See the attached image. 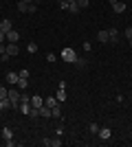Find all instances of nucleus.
Returning <instances> with one entry per match:
<instances>
[{
  "label": "nucleus",
  "mask_w": 132,
  "mask_h": 147,
  "mask_svg": "<svg viewBox=\"0 0 132 147\" xmlns=\"http://www.w3.org/2000/svg\"><path fill=\"white\" fill-rule=\"evenodd\" d=\"M60 57H62L64 61H68V64H75V59H77V53H75L73 49H68V46H66V49H62Z\"/></svg>",
  "instance_id": "f257e3e1"
},
{
  "label": "nucleus",
  "mask_w": 132,
  "mask_h": 147,
  "mask_svg": "<svg viewBox=\"0 0 132 147\" xmlns=\"http://www.w3.org/2000/svg\"><path fill=\"white\" fill-rule=\"evenodd\" d=\"M7 99H9V103H11L13 110H18V103H20V90L11 88V90H9V94H7Z\"/></svg>",
  "instance_id": "f03ea898"
},
{
  "label": "nucleus",
  "mask_w": 132,
  "mask_h": 147,
  "mask_svg": "<svg viewBox=\"0 0 132 147\" xmlns=\"http://www.w3.org/2000/svg\"><path fill=\"white\" fill-rule=\"evenodd\" d=\"M35 9H38V7L33 5V2H24V0L18 2V11L20 13H35Z\"/></svg>",
  "instance_id": "7ed1b4c3"
},
{
  "label": "nucleus",
  "mask_w": 132,
  "mask_h": 147,
  "mask_svg": "<svg viewBox=\"0 0 132 147\" xmlns=\"http://www.w3.org/2000/svg\"><path fill=\"white\" fill-rule=\"evenodd\" d=\"M55 97H57V101H60V103H62V101H66V84H64V81H60Z\"/></svg>",
  "instance_id": "20e7f679"
},
{
  "label": "nucleus",
  "mask_w": 132,
  "mask_h": 147,
  "mask_svg": "<svg viewBox=\"0 0 132 147\" xmlns=\"http://www.w3.org/2000/svg\"><path fill=\"white\" fill-rule=\"evenodd\" d=\"M7 42H11V44H18L20 42V33L16 29H11L9 33H7Z\"/></svg>",
  "instance_id": "39448f33"
},
{
  "label": "nucleus",
  "mask_w": 132,
  "mask_h": 147,
  "mask_svg": "<svg viewBox=\"0 0 132 147\" xmlns=\"http://www.w3.org/2000/svg\"><path fill=\"white\" fill-rule=\"evenodd\" d=\"M44 145H46V147H60V145H62V141H60V136H55V138H44Z\"/></svg>",
  "instance_id": "423d86ee"
},
{
  "label": "nucleus",
  "mask_w": 132,
  "mask_h": 147,
  "mask_svg": "<svg viewBox=\"0 0 132 147\" xmlns=\"http://www.w3.org/2000/svg\"><path fill=\"white\" fill-rule=\"evenodd\" d=\"M18 53H20V46H18V44H11V42L7 44V55H9V57H11V55L16 57Z\"/></svg>",
  "instance_id": "0eeeda50"
},
{
  "label": "nucleus",
  "mask_w": 132,
  "mask_h": 147,
  "mask_svg": "<svg viewBox=\"0 0 132 147\" xmlns=\"http://www.w3.org/2000/svg\"><path fill=\"white\" fill-rule=\"evenodd\" d=\"M20 79V75L16 73V70H11V73H7V84H11V86H16Z\"/></svg>",
  "instance_id": "6e6552de"
},
{
  "label": "nucleus",
  "mask_w": 132,
  "mask_h": 147,
  "mask_svg": "<svg viewBox=\"0 0 132 147\" xmlns=\"http://www.w3.org/2000/svg\"><path fill=\"white\" fill-rule=\"evenodd\" d=\"M97 136H99L101 141H108V138L112 136V132H110V127H101L99 132H97Z\"/></svg>",
  "instance_id": "1a4fd4ad"
},
{
  "label": "nucleus",
  "mask_w": 132,
  "mask_h": 147,
  "mask_svg": "<svg viewBox=\"0 0 132 147\" xmlns=\"http://www.w3.org/2000/svg\"><path fill=\"white\" fill-rule=\"evenodd\" d=\"M108 37H110V44H114V42H119V31L114 29H108Z\"/></svg>",
  "instance_id": "9d476101"
},
{
  "label": "nucleus",
  "mask_w": 132,
  "mask_h": 147,
  "mask_svg": "<svg viewBox=\"0 0 132 147\" xmlns=\"http://www.w3.org/2000/svg\"><path fill=\"white\" fill-rule=\"evenodd\" d=\"M42 105H44V99L40 97V94L31 97V108H42Z\"/></svg>",
  "instance_id": "9b49d317"
},
{
  "label": "nucleus",
  "mask_w": 132,
  "mask_h": 147,
  "mask_svg": "<svg viewBox=\"0 0 132 147\" xmlns=\"http://www.w3.org/2000/svg\"><path fill=\"white\" fill-rule=\"evenodd\" d=\"M11 29H13L11 20H0V31H5V33H9Z\"/></svg>",
  "instance_id": "f8f14e48"
},
{
  "label": "nucleus",
  "mask_w": 132,
  "mask_h": 147,
  "mask_svg": "<svg viewBox=\"0 0 132 147\" xmlns=\"http://www.w3.org/2000/svg\"><path fill=\"white\" fill-rule=\"evenodd\" d=\"M97 40H99L101 44H108V42H110V37H108V31H99V33H97Z\"/></svg>",
  "instance_id": "ddd939ff"
},
{
  "label": "nucleus",
  "mask_w": 132,
  "mask_h": 147,
  "mask_svg": "<svg viewBox=\"0 0 132 147\" xmlns=\"http://www.w3.org/2000/svg\"><path fill=\"white\" fill-rule=\"evenodd\" d=\"M0 134H2V138H5V141H11V138H13L11 127H2V132H0Z\"/></svg>",
  "instance_id": "4468645a"
},
{
  "label": "nucleus",
  "mask_w": 132,
  "mask_h": 147,
  "mask_svg": "<svg viewBox=\"0 0 132 147\" xmlns=\"http://www.w3.org/2000/svg\"><path fill=\"white\" fill-rule=\"evenodd\" d=\"M57 103H60V101H57V97H49V99H44V105H49V108H55Z\"/></svg>",
  "instance_id": "2eb2a0df"
},
{
  "label": "nucleus",
  "mask_w": 132,
  "mask_h": 147,
  "mask_svg": "<svg viewBox=\"0 0 132 147\" xmlns=\"http://www.w3.org/2000/svg\"><path fill=\"white\" fill-rule=\"evenodd\" d=\"M112 9H114V13H123L126 11V5H123V2H114Z\"/></svg>",
  "instance_id": "dca6fc26"
},
{
  "label": "nucleus",
  "mask_w": 132,
  "mask_h": 147,
  "mask_svg": "<svg viewBox=\"0 0 132 147\" xmlns=\"http://www.w3.org/2000/svg\"><path fill=\"white\" fill-rule=\"evenodd\" d=\"M66 11H70V13H79L82 9H79V5H77V2H68V9H66Z\"/></svg>",
  "instance_id": "f3484780"
},
{
  "label": "nucleus",
  "mask_w": 132,
  "mask_h": 147,
  "mask_svg": "<svg viewBox=\"0 0 132 147\" xmlns=\"http://www.w3.org/2000/svg\"><path fill=\"white\" fill-rule=\"evenodd\" d=\"M16 86H18V90L22 92V90H24L26 86H29V79H22V77H20V79H18V84H16Z\"/></svg>",
  "instance_id": "a211bd4d"
},
{
  "label": "nucleus",
  "mask_w": 132,
  "mask_h": 147,
  "mask_svg": "<svg viewBox=\"0 0 132 147\" xmlns=\"http://www.w3.org/2000/svg\"><path fill=\"white\" fill-rule=\"evenodd\" d=\"M51 117H53V119H60V117H62V110H60V105L51 108Z\"/></svg>",
  "instance_id": "6ab92c4d"
},
{
  "label": "nucleus",
  "mask_w": 132,
  "mask_h": 147,
  "mask_svg": "<svg viewBox=\"0 0 132 147\" xmlns=\"http://www.w3.org/2000/svg\"><path fill=\"white\" fill-rule=\"evenodd\" d=\"M40 117H46V119L51 117V108L49 105H42V108H40Z\"/></svg>",
  "instance_id": "aec40b11"
},
{
  "label": "nucleus",
  "mask_w": 132,
  "mask_h": 147,
  "mask_svg": "<svg viewBox=\"0 0 132 147\" xmlns=\"http://www.w3.org/2000/svg\"><path fill=\"white\" fill-rule=\"evenodd\" d=\"M7 108H11L9 99H0V112H2V110H7Z\"/></svg>",
  "instance_id": "412c9836"
},
{
  "label": "nucleus",
  "mask_w": 132,
  "mask_h": 147,
  "mask_svg": "<svg viewBox=\"0 0 132 147\" xmlns=\"http://www.w3.org/2000/svg\"><path fill=\"white\" fill-rule=\"evenodd\" d=\"M26 51H29V53H35V51H38V44H35V42H29V44H26Z\"/></svg>",
  "instance_id": "4be33fe9"
},
{
  "label": "nucleus",
  "mask_w": 132,
  "mask_h": 147,
  "mask_svg": "<svg viewBox=\"0 0 132 147\" xmlns=\"http://www.w3.org/2000/svg\"><path fill=\"white\" fill-rule=\"evenodd\" d=\"M88 129H90V134H97V132H99V125H97V123H90Z\"/></svg>",
  "instance_id": "5701e85b"
},
{
  "label": "nucleus",
  "mask_w": 132,
  "mask_h": 147,
  "mask_svg": "<svg viewBox=\"0 0 132 147\" xmlns=\"http://www.w3.org/2000/svg\"><path fill=\"white\" fill-rule=\"evenodd\" d=\"M77 5H79V9H86L90 5V0H77Z\"/></svg>",
  "instance_id": "b1692460"
},
{
  "label": "nucleus",
  "mask_w": 132,
  "mask_h": 147,
  "mask_svg": "<svg viewBox=\"0 0 132 147\" xmlns=\"http://www.w3.org/2000/svg\"><path fill=\"white\" fill-rule=\"evenodd\" d=\"M18 75L22 77V79H29V70L26 68H22V70H18Z\"/></svg>",
  "instance_id": "393cba45"
},
{
  "label": "nucleus",
  "mask_w": 132,
  "mask_h": 147,
  "mask_svg": "<svg viewBox=\"0 0 132 147\" xmlns=\"http://www.w3.org/2000/svg\"><path fill=\"white\" fill-rule=\"evenodd\" d=\"M7 94H9V90L5 86H0V99H7Z\"/></svg>",
  "instance_id": "a878e982"
},
{
  "label": "nucleus",
  "mask_w": 132,
  "mask_h": 147,
  "mask_svg": "<svg viewBox=\"0 0 132 147\" xmlns=\"http://www.w3.org/2000/svg\"><path fill=\"white\" fill-rule=\"evenodd\" d=\"M75 66L77 68H84V66H86V59H79V57H77V59H75Z\"/></svg>",
  "instance_id": "bb28decb"
},
{
  "label": "nucleus",
  "mask_w": 132,
  "mask_h": 147,
  "mask_svg": "<svg viewBox=\"0 0 132 147\" xmlns=\"http://www.w3.org/2000/svg\"><path fill=\"white\" fill-rule=\"evenodd\" d=\"M123 35H126V37H128V40H132V26H128V29H126V31H123Z\"/></svg>",
  "instance_id": "cd10ccee"
},
{
  "label": "nucleus",
  "mask_w": 132,
  "mask_h": 147,
  "mask_svg": "<svg viewBox=\"0 0 132 147\" xmlns=\"http://www.w3.org/2000/svg\"><path fill=\"white\" fill-rule=\"evenodd\" d=\"M60 7H62L64 11H66V9H68V2H66V0H60Z\"/></svg>",
  "instance_id": "c85d7f7f"
},
{
  "label": "nucleus",
  "mask_w": 132,
  "mask_h": 147,
  "mask_svg": "<svg viewBox=\"0 0 132 147\" xmlns=\"http://www.w3.org/2000/svg\"><path fill=\"white\" fill-rule=\"evenodd\" d=\"M5 40H7V33H5V31H0V42H5Z\"/></svg>",
  "instance_id": "c756f323"
},
{
  "label": "nucleus",
  "mask_w": 132,
  "mask_h": 147,
  "mask_svg": "<svg viewBox=\"0 0 132 147\" xmlns=\"http://www.w3.org/2000/svg\"><path fill=\"white\" fill-rule=\"evenodd\" d=\"M114 2H119V0H110V5H114Z\"/></svg>",
  "instance_id": "7c9ffc66"
},
{
  "label": "nucleus",
  "mask_w": 132,
  "mask_h": 147,
  "mask_svg": "<svg viewBox=\"0 0 132 147\" xmlns=\"http://www.w3.org/2000/svg\"><path fill=\"white\" fill-rule=\"evenodd\" d=\"M24 2H31V0H24Z\"/></svg>",
  "instance_id": "2f4dec72"
}]
</instances>
